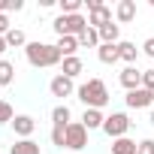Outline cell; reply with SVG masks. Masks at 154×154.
I'll return each instance as SVG.
<instances>
[{
	"label": "cell",
	"instance_id": "cell-19",
	"mask_svg": "<svg viewBox=\"0 0 154 154\" xmlns=\"http://www.w3.org/2000/svg\"><path fill=\"white\" fill-rule=\"evenodd\" d=\"M136 145L130 136H121V139H112V154H136Z\"/></svg>",
	"mask_w": 154,
	"mask_h": 154
},
{
	"label": "cell",
	"instance_id": "cell-3",
	"mask_svg": "<svg viewBox=\"0 0 154 154\" xmlns=\"http://www.w3.org/2000/svg\"><path fill=\"white\" fill-rule=\"evenodd\" d=\"M51 30L57 36H82L88 30V18L79 12V15H57L51 21Z\"/></svg>",
	"mask_w": 154,
	"mask_h": 154
},
{
	"label": "cell",
	"instance_id": "cell-32",
	"mask_svg": "<svg viewBox=\"0 0 154 154\" xmlns=\"http://www.w3.org/2000/svg\"><path fill=\"white\" fill-rule=\"evenodd\" d=\"M148 121H151V124H154V106H151V118H148Z\"/></svg>",
	"mask_w": 154,
	"mask_h": 154
},
{
	"label": "cell",
	"instance_id": "cell-27",
	"mask_svg": "<svg viewBox=\"0 0 154 154\" xmlns=\"http://www.w3.org/2000/svg\"><path fill=\"white\" fill-rule=\"evenodd\" d=\"M142 88L151 94V100H154V69H142Z\"/></svg>",
	"mask_w": 154,
	"mask_h": 154
},
{
	"label": "cell",
	"instance_id": "cell-22",
	"mask_svg": "<svg viewBox=\"0 0 154 154\" xmlns=\"http://www.w3.org/2000/svg\"><path fill=\"white\" fill-rule=\"evenodd\" d=\"M15 82V66L3 57V60H0V88H6V85H12Z\"/></svg>",
	"mask_w": 154,
	"mask_h": 154
},
{
	"label": "cell",
	"instance_id": "cell-20",
	"mask_svg": "<svg viewBox=\"0 0 154 154\" xmlns=\"http://www.w3.org/2000/svg\"><path fill=\"white\" fill-rule=\"evenodd\" d=\"M103 42H100V30H94V27H88L82 36H79V48H100Z\"/></svg>",
	"mask_w": 154,
	"mask_h": 154
},
{
	"label": "cell",
	"instance_id": "cell-12",
	"mask_svg": "<svg viewBox=\"0 0 154 154\" xmlns=\"http://www.w3.org/2000/svg\"><path fill=\"white\" fill-rule=\"evenodd\" d=\"M60 72L66 75V79H72V82H75V75H82V72H85V63H82V57H79V54L63 57V60H60Z\"/></svg>",
	"mask_w": 154,
	"mask_h": 154
},
{
	"label": "cell",
	"instance_id": "cell-18",
	"mask_svg": "<svg viewBox=\"0 0 154 154\" xmlns=\"http://www.w3.org/2000/svg\"><path fill=\"white\" fill-rule=\"evenodd\" d=\"M97 57H100V63H109V66L121 60V54H118V45H106V42L97 48Z\"/></svg>",
	"mask_w": 154,
	"mask_h": 154
},
{
	"label": "cell",
	"instance_id": "cell-13",
	"mask_svg": "<svg viewBox=\"0 0 154 154\" xmlns=\"http://www.w3.org/2000/svg\"><path fill=\"white\" fill-rule=\"evenodd\" d=\"M82 124H85V130H88V133H91V130H103L106 115H103L100 109H85V112H82Z\"/></svg>",
	"mask_w": 154,
	"mask_h": 154
},
{
	"label": "cell",
	"instance_id": "cell-10",
	"mask_svg": "<svg viewBox=\"0 0 154 154\" xmlns=\"http://www.w3.org/2000/svg\"><path fill=\"white\" fill-rule=\"evenodd\" d=\"M118 82H121L124 91H136V88H142V69H136V66H124L121 75H118Z\"/></svg>",
	"mask_w": 154,
	"mask_h": 154
},
{
	"label": "cell",
	"instance_id": "cell-26",
	"mask_svg": "<svg viewBox=\"0 0 154 154\" xmlns=\"http://www.w3.org/2000/svg\"><path fill=\"white\" fill-rule=\"evenodd\" d=\"M12 118H15L12 106H9L6 100H0V124H12Z\"/></svg>",
	"mask_w": 154,
	"mask_h": 154
},
{
	"label": "cell",
	"instance_id": "cell-30",
	"mask_svg": "<svg viewBox=\"0 0 154 154\" xmlns=\"http://www.w3.org/2000/svg\"><path fill=\"white\" fill-rule=\"evenodd\" d=\"M142 51H145V54H148V57L154 60V36H148V39L142 42Z\"/></svg>",
	"mask_w": 154,
	"mask_h": 154
},
{
	"label": "cell",
	"instance_id": "cell-23",
	"mask_svg": "<svg viewBox=\"0 0 154 154\" xmlns=\"http://www.w3.org/2000/svg\"><path fill=\"white\" fill-rule=\"evenodd\" d=\"M6 45H9V48H24V45H27L24 30H21V27H12V30L6 33Z\"/></svg>",
	"mask_w": 154,
	"mask_h": 154
},
{
	"label": "cell",
	"instance_id": "cell-15",
	"mask_svg": "<svg viewBox=\"0 0 154 154\" xmlns=\"http://www.w3.org/2000/svg\"><path fill=\"white\" fill-rule=\"evenodd\" d=\"M118 54H121V60H124L127 66H136L139 48H136V42H130V39H121V42H118Z\"/></svg>",
	"mask_w": 154,
	"mask_h": 154
},
{
	"label": "cell",
	"instance_id": "cell-28",
	"mask_svg": "<svg viewBox=\"0 0 154 154\" xmlns=\"http://www.w3.org/2000/svg\"><path fill=\"white\" fill-rule=\"evenodd\" d=\"M136 154H154V139H142L136 145Z\"/></svg>",
	"mask_w": 154,
	"mask_h": 154
},
{
	"label": "cell",
	"instance_id": "cell-11",
	"mask_svg": "<svg viewBox=\"0 0 154 154\" xmlns=\"http://www.w3.org/2000/svg\"><path fill=\"white\" fill-rule=\"evenodd\" d=\"M115 21H118V24L136 21V0H118V6H115Z\"/></svg>",
	"mask_w": 154,
	"mask_h": 154
},
{
	"label": "cell",
	"instance_id": "cell-25",
	"mask_svg": "<svg viewBox=\"0 0 154 154\" xmlns=\"http://www.w3.org/2000/svg\"><path fill=\"white\" fill-rule=\"evenodd\" d=\"M51 145L54 148H63L66 145V127H51Z\"/></svg>",
	"mask_w": 154,
	"mask_h": 154
},
{
	"label": "cell",
	"instance_id": "cell-16",
	"mask_svg": "<svg viewBox=\"0 0 154 154\" xmlns=\"http://www.w3.org/2000/svg\"><path fill=\"white\" fill-rule=\"evenodd\" d=\"M100 42H106V45H118L121 42V24H106V27H100Z\"/></svg>",
	"mask_w": 154,
	"mask_h": 154
},
{
	"label": "cell",
	"instance_id": "cell-14",
	"mask_svg": "<svg viewBox=\"0 0 154 154\" xmlns=\"http://www.w3.org/2000/svg\"><path fill=\"white\" fill-rule=\"evenodd\" d=\"M69 124H72L69 106H66V103H57V106L51 109V127H69Z\"/></svg>",
	"mask_w": 154,
	"mask_h": 154
},
{
	"label": "cell",
	"instance_id": "cell-6",
	"mask_svg": "<svg viewBox=\"0 0 154 154\" xmlns=\"http://www.w3.org/2000/svg\"><path fill=\"white\" fill-rule=\"evenodd\" d=\"M85 145H88V130H85V124H82V121H72V124L66 127V145H63V148L82 151Z\"/></svg>",
	"mask_w": 154,
	"mask_h": 154
},
{
	"label": "cell",
	"instance_id": "cell-17",
	"mask_svg": "<svg viewBox=\"0 0 154 154\" xmlns=\"http://www.w3.org/2000/svg\"><path fill=\"white\" fill-rule=\"evenodd\" d=\"M57 51L63 54V57H72L75 51H79V36H57Z\"/></svg>",
	"mask_w": 154,
	"mask_h": 154
},
{
	"label": "cell",
	"instance_id": "cell-29",
	"mask_svg": "<svg viewBox=\"0 0 154 154\" xmlns=\"http://www.w3.org/2000/svg\"><path fill=\"white\" fill-rule=\"evenodd\" d=\"M9 30H12V24H9V15H6V12H0V36H6Z\"/></svg>",
	"mask_w": 154,
	"mask_h": 154
},
{
	"label": "cell",
	"instance_id": "cell-1",
	"mask_svg": "<svg viewBox=\"0 0 154 154\" xmlns=\"http://www.w3.org/2000/svg\"><path fill=\"white\" fill-rule=\"evenodd\" d=\"M24 57H27V63L36 66V69L60 66V60H63V54H60L57 45H51V42H27V45H24Z\"/></svg>",
	"mask_w": 154,
	"mask_h": 154
},
{
	"label": "cell",
	"instance_id": "cell-21",
	"mask_svg": "<svg viewBox=\"0 0 154 154\" xmlns=\"http://www.w3.org/2000/svg\"><path fill=\"white\" fill-rule=\"evenodd\" d=\"M9 154H39V145H36L33 139H18V142L9 148Z\"/></svg>",
	"mask_w": 154,
	"mask_h": 154
},
{
	"label": "cell",
	"instance_id": "cell-2",
	"mask_svg": "<svg viewBox=\"0 0 154 154\" xmlns=\"http://www.w3.org/2000/svg\"><path fill=\"white\" fill-rule=\"evenodd\" d=\"M75 97H79L85 103V109H106L109 106V88L103 79H88L85 85H79V91H75Z\"/></svg>",
	"mask_w": 154,
	"mask_h": 154
},
{
	"label": "cell",
	"instance_id": "cell-4",
	"mask_svg": "<svg viewBox=\"0 0 154 154\" xmlns=\"http://www.w3.org/2000/svg\"><path fill=\"white\" fill-rule=\"evenodd\" d=\"M88 3V27H94V30H100V27H106V24H112V6H106L103 0H85Z\"/></svg>",
	"mask_w": 154,
	"mask_h": 154
},
{
	"label": "cell",
	"instance_id": "cell-9",
	"mask_svg": "<svg viewBox=\"0 0 154 154\" xmlns=\"http://www.w3.org/2000/svg\"><path fill=\"white\" fill-rule=\"evenodd\" d=\"M124 103H127V109H151V106H154V100H151V94H148L145 88H136V91H127Z\"/></svg>",
	"mask_w": 154,
	"mask_h": 154
},
{
	"label": "cell",
	"instance_id": "cell-24",
	"mask_svg": "<svg viewBox=\"0 0 154 154\" xmlns=\"http://www.w3.org/2000/svg\"><path fill=\"white\" fill-rule=\"evenodd\" d=\"M60 15H79L82 6H85V0H60Z\"/></svg>",
	"mask_w": 154,
	"mask_h": 154
},
{
	"label": "cell",
	"instance_id": "cell-7",
	"mask_svg": "<svg viewBox=\"0 0 154 154\" xmlns=\"http://www.w3.org/2000/svg\"><path fill=\"white\" fill-rule=\"evenodd\" d=\"M48 91H51V97H60V100H66V97H72L79 88H75V82H72V79H66L63 72H57L54 79L48 82Z\"/></svg>",
	"mask_w": 154,
	"mask_h": 154
},
{
	"label": "cell",
	"instance_id": "cell-5",
	"mask_svg": "<svg viewBox=\"0 0 154 154\" xmlns=\"http://www.w3.org/2000/svg\"><path fill=\"white\" fill-rule=\"evenodd\" d=\"M130 115L127 112H112V115H106V124H103V133L109 136V139H121V136H127L130 133Z\"/></svg>",
	"mask_w": 154,
	"mask_h": 154
},
{
	"label": "cell",
	"instance_id": "cell-31",
	"mask_svg": "<svg viewBox=\"0 0 154 154\" xmlns=\"http://www.w3.org/2000/svg\"><path fill=\"white\" fill-rule=\"evenodd\" d=\"M9 45H6V36H0V60H3V51H6Z\"/></svg>",
	"mask_w": 154,
	"mask_h": 154
},
{
	"label": "cell",
	"instance_id": "cell-8",
	"mask_svg": "<svg viewBox=\"0 0 154 154\" xmlns=\"http://www.w3.org/2000/svg\"><path fill=\"white\" fill-rule=\"evenodd\" d=\"M9 127L15 130L18 139H30V136L36 133V118H33V115H15Z\"/></svg>",
	"mask_w": 154,
	"mask_h": 154
}]
</instances>
